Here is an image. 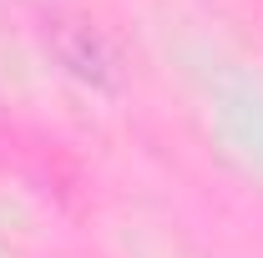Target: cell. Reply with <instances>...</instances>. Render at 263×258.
<instances>
[{
	"instance_id": "cell-1",
	"label": "cell",
	"mask_w": 263,
	"mask_h": 258,
	"mask_svg": "<svg viewBox=\"0 0 263 258\" xmlns=\"http://www.w3.org/2000/svg\"><path fill=\"white\" fill-rule=\"evenodd\" d=\"M46 46H51V56L76 76V81H86V86H117V46L106 41L97 21H86V15H51L46 21Z\"/></svg>"
}]
</instances>
